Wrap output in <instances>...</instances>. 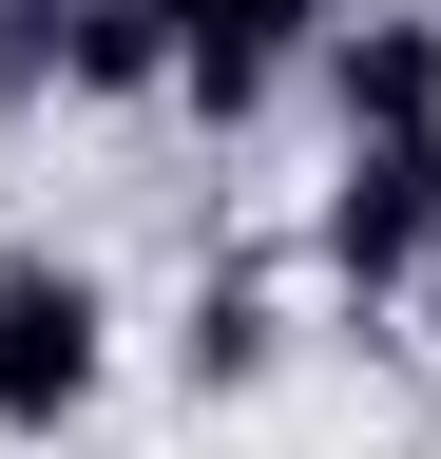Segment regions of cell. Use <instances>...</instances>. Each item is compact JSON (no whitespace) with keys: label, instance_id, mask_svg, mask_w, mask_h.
Here are the masks:
<instances>
[{"label":"cell","instance_id":"277c9868","mask_svg":"<svg viewBox=\"0 0 441 459\" xmlns=\"http://www.w3.org/2000/svg\"><path fill=\"white\" fill-rule=\"evenodd\" d=\"M307 96H326V134H441V0H346L307 57Z\"/></svg>","mask_w":441,"mask_h":459},{"label":"cell","instance_id":"5b68a950","mask_svg":"<svg viewBox=\"0 0 441 459\" xmlns=\"http://www.w3.org/2000/svg\"><path fill=\"white\" fill-rule=\"evenodd\" d=\"M269 383H288V287L211 249L192 307H173V402H269Z\"/></svg>","mask_w":441,"mask_h":459},{"label":"cell","instance_id":"8992f818","mask_svg":"<svg viewBox=\"0 0 441 459\" xmlns=\"http://www.w3.org/2000/svg\"><path fill=\"white\" fill-rule=\"evenodd\" d=\"M173 96V0H58V115Z\"/></svg>","mask_w":441,"mask_h":459},{"label":"cell","instance_id":"7a4b0ae2","mask_svg":"<svg viewBox=\"0 0 441 459\" xmlns=\"http://www.w3.org/2000/svg\"><path fill=\"white\" fill-rule=\"evenodd\" d=\"M422 249H441V134H365V153H326V192H307V268H326V307H346V325H403Z\"/></svg>","mask_w":441,"mask_h":459},{"label":"cell","instance_id":"ba28073f","mask_svg":"<svg viewBox=\"0 0 441 459\" xmlns=\"http://www.w3.org/2000/svg\"><path fill=\"white\" fill-rule=\"evenodd\" d=\"M403 325H422V344H441V249H422V287H403Z\"/></svg>","mask_w":441,"mask_h":459},{"label":"cell","instance_id":"52a82bcc","mask_svg":"<svg viewBox=\"0 0 441 459\" xmlns=\"http://www.w3.org/2000/svg\"><path fill=\"white\" fill-rule=\"evenodd\" d=\"M0 115H58V0H0Z\"/></svg>","mask_w":441,"mask_h":459},{"label":"cell","instance_id":"6da1fadb","mask_svg":"<svg viewBox=\"0 0 441 459\" xmlns=\"http://www.w3.org/2000/svg\"><path fill=\"white\" fill-rule=\"evenodd\" d=\"M96 402H116V287H96V249H0V440H77Z\"/></svg>","mask_w":441,"mask_h":459},{"label":"cell","instance_id":"3957f363","mask_svg":"<svg viewBox=\"0 0 441 459\" xmlns=\"http://www.w3.org/2000/svg\"><path fill=\"white\" fill-rule=\"evenodd\" d=\"M346 0H173V115L192 134H250V115H288L307 96V57Z\"/></svg>","mask_w":441,"mask_h":459}]
</instances>
